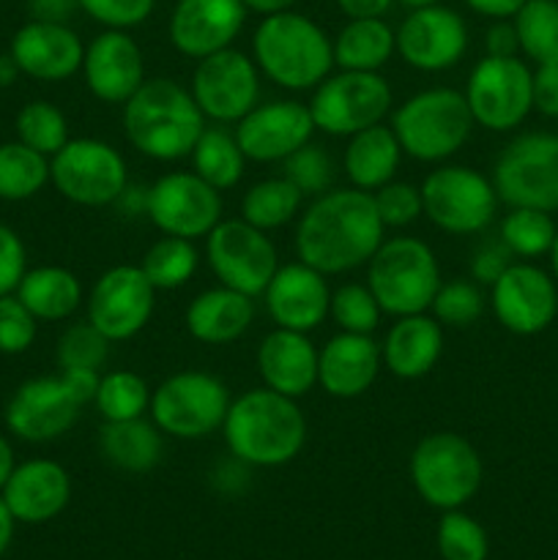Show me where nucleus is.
<instances>
[{"instance_id": "44", "label": "nucleus", "mask_w": 558, "mask_h": 560, "mask_svg": "<svg viewBox=\"0 0 558 560\" xmlns=\"http://www.w3.org/2000/svg\"><path fill=\"white\" fill-rule=\"evenodd\" d=\"M109 345L113 342L93 323H74L58 337V348H55L58 366L60 370L102 372V366L109 359Z\"/></svg>"}, {"instance_id": "45", "label": "nucleus", "mask_w": 558, "mask_h": 560, "mask_svg": "<svg viewBox=\"0 0 558 560\" xmlns=\"http://www.w3.org/2000/svg\"><path fill=\"white\" fill-rule=\"evenodd\" d=\"M328 315L334 317L339 331L372 334L377 326H381L383 310L367 284L350 282V284H342L339 290H334Z\"/></svg>"}, {"instance_id": "57", "label": "nucleus", "mask_w": 558, "mask_h": 560, "mask_svg": "<svg viewBox=\"0 0 558 560\" xmlns=\"http://www.w3.org/2000/svg\"><path fill=\"white\" fill-rule=\"evenodd\" d=\"M523 3L525 0H465L470 11L490 16V20H509V16H514L523 9Z\"/></svg>"}, {"instance_id": "30", "label": "nucleus", "mask_w": 558, "mask_h": 560, "mask_svg": "<svg viewBox=\"0 0 558 560\" xmlns=\"http://www.w3.org/2000/svg\"><path fill=\"white\" fill-rule=\"evenodd\" d=\"M186 331L202 345H230L255 323V299L233 288L202 290L186 306Z\"/></svg>"}, {"instance_id": "25", "label": "nucleus", "mask_w": 558, "mask_h": 560, "mask_svg": "<svg viewBox=\"0 0 558 560\" xmlns=\"http://www.w3.org/2000/svg\"><path fill=\"white\" fill-rule=\"evenodd\" d=\"M22 74L42 82H63L82 69V38L63 22L31 20L14 33L9 47Z\"/></svg>"}, {"instance_id": "1", "label": "nucleus", "mask_w": 558, "mask_h": 560, "mask_svg": "<svg viewBox=\"0 0 558 560\" xmlns=\"http://www.w3.org/2000/svg\"><path fill=\"white\" fill-rule=\"evenodd\" d=\"M386 224L377 217L372 191L328 189L301 213L295 228L299 260L323 277L367 266L383 244Z\"/></svg>"}, {"instance_id": "7", "label": "nucleus", "mask_w": 558, "mask_h": 560, "mask_svg": "<svg viewBox=\"0 0 558 560\" xmlns=\"http://www.w3.org/2000/svg\"><path fill=\"white\" fill-rule=\"evenodd\" d=\"M410 481L427 506L441 512L460 509L479 492L481 457L468 438L457 432H430L410 454Z\"/></svg>"}, {"instance_id": "5", "label": "nucleus", "mask_w": 558, "mask_h": 560, "mask_svg": "<svg viewBox=\"0 0 558 560\" xmlns=\"http://www.w3.org/2000/svg\"><path fill=\"white\" fill-rule=\"evenodd\" d=\"M367 288L381 304L383 315H421L430 310L441 288L435 252L427 241L414 235L383 241L367 262Z\"/></svg>"}, {"instance_id": "3", "label": "nucleus", "mask_w": 558, "mask_h": 560, "mask_svg": "<svg viewBox=\"0 0 558 560\" xmlns=\"http://www.w3.org/2000/svg\"><path fill=\"white\" fill-rule=\"evenodd\" d=\"M206 131V115L189 88L167 77H153L124 104V135L131 148L153 162L191 156Z\"/></svg>"}, {"instance_id": "49", "label": "nucleus", "mask_w": 558, "mask_h": 560, "mask_svg": "<svg viewBox=\"0 0 558 560\" xmlns=\"http://www.w3.org/2000/svg\"><path fill=\"white\" fill-rule=\"evenodd\" d=\"M38 320L14 293L0 295V353L20 355L36 342Z\"/></svg>"}, {"instance_id": "22", "label": "nucleus", "mask_w": 558, "mask_h": 560, "mask_svg": "<svg viewBox=\"0 0 558 560\" xmlns=\"http://www.w3.org/2000/svg\"><path fill=\"white\" fill-rule=\"evenodd\" d=\"M244 0H175L170 14V44L184 58L202 60L233 47L246 22Z\"/></svg>"}, {"instance_id": "48", "label": "nucleus", "mask_w": 558, "mask_h": 560, "mask_svg": "<svg viewBox=\"0 0 558 560\" xmlns=\"http://www.w3.org/2000/svg\"><path fill=\"white\" fill-rule=\"evenodd\" d=\"M375 200L377 217L386 228H408L416 219L425 217V206H421V189L405 180H388L386 186L372 191Z\"/></svg>"}, {"instance_id": "32", "label": "nucleus", "mask_w": 558, "mask_h": 560, "mask_svg": "<svg viewBox=\"0 0 558 560\" xmlns=\"http://www.w3.org/2000/svg\"><path fill=\"white\" fill-rule=\"evenodd\" d=\"M98 452L124 474H148L162 463L164 438L153 421H104L98 430Z\"/></svg>"}, {"instance_id": "6", "label": "nucleus", "mask_w": 558, "mask_h": 560, "mask_svg": "<svg viewBox=\"0 0 558 560\" xmlns=\"http://www.w3.org/2000/svg\"><path fill=\"white\" fill-rule=\"evenodd\" d=\"M474 129L465 93L430 88L405 98L392 113V131L403 153L416 162H443L468 142Z\"/></svg>"}, {"instance_id": "42", "label": "nucleus", "mask_w": 558, "mask_h": 560, "mask_svg": "<svg viewBox=\"0 0 558 560\" xmlns=\"http://www.w3.org/2000/svg\"><path fill=\"white\" fill-rule=\"evenodd\" d=\"M558 228L553 224L550 213L536 211V208H512L501 219V244L518 257H539L547 255L556 241Z\"/></svg>"}, {"instance_id": "39", "label": "nucleus", "mask_w": 558, "mask_h": 560, "mask_svg": "<svg viewBox=\"0 0 558 560\" xmlns=\"http://www.w3.org/2000/svg\"><path fill=\"white\" fill-rule=\"evenodd\" d=\"M93 405L104 421L142 419L151 408V388L146 377L131 370L104 372Z\"/></svg>"}, {"instance_id": "13", "label": "nucleus", "mask_w": 558, "mask_h": 560, "mask_svg": "<svg viewBox=\"0 0 558 560\" xmlns=\"http://www.w3.org/2000/svg\"><path fill=\"white\" fill-rule=\"evenodd\" d=\"M206 260L219 284L239 293H266L279 268V255L266 230H257L246 219H222L206 235Z\"/></svg>"}, {"instance_id": "59", "label": "nucleus", "mask_w": 558, "mask_h": 560, "mask_svg": "<svg viewBox=\"0 0 558 560\" xmlns=\"http://www.w3.org/2000/svg\"><path fill=\"white\" fill-rule=\"evenodd\" d=\"M14 514L9 512V506H5L3 495H0V556H3L5 550H9L11 539H14Z\"/></svg>"}, {"instance_id": "53", "label": "nucleus", "mask_w": 558, "mask_h": 560, "mask_svg": "<svg viewBox=\"0 0 558 560\" xmlns=\"http://www.w3.org/2000/svg\"><path fill=\"white\" fill-rule=\"evenodd\" d=\"M534 107L558 118V63H545L534 71Z\"/></svg>"}, {"instance_id": "26", "label": "nucleus", "mask_w": 558, "mask_h": 560, "mask_svg": "<svg viewBox=\"0 0 558 560\" xmlns=\"http://www.w3.org/2000/svg\"><path fill=\"white\" fill-rule=\"evenodd\" d=\"M16 523L42 525L58 517L71 501L69 470L55 459H27L11 470L0 490Z\"/></svg>"}, {"instance_id": "38", "label": "nucleus", "mask_w": 558, "mask_h": 560, "mask_svg": "<svg viewBox=\"0 0 558 560\" xmlns=\"http://www.w3.org/2000/svg\"><path fill=\"white\" fill-rule=\"evenodd\" d=\"M200 266L195 244L189 238L178 235H162L156 244H151L142 255L140 268L148 277V282L156 290H178L195 277Z\"/></svg>"}, {"instance_id": "33", "label": "nucleus", "mask_w": 558, "mask_h": 560, "mask_svg": "<svg viewBox=\"0 0 558 560\" xmlns=\"http://www.w3.org/2000/svg\"><path fill=\"white\" fill-rule=\"evenodd\" d=\"M14 295L36 320L58 323L82 306V282L63 266H38L25 271Z\"/></svg>"}, {"instance_id": "11", "label": "nucleus", "mask_w": 558, "mask_h": 560, "mask_svg": "<svg viewBox=\"0 0 558 560\" xmlns=\"http://www.w3.org/2000/svg\"><path fill=\"white\" fill-rule=\"evenodd\" d=\"M492 186L512 208L558 211V137L531 131L509 142L492 167Z\"/></svg>"}, {"instance_id": "46", "label": "nucleus", "mask_w": 558, "mask_h": 560, "mask_svg": "<svg viewBox=\"0 0 558 560\" xmlns=\"http://www.w3.org/2000/svg\"><path fill=\"white\" fill-rule=\"evenodd\" d=\"M430 310L441 326L468 328L485 312V295L470 279H452V282H441Z\"/></svg>"}, {"instance_id": "47", "label": "nucleus", "mask_w": 558, "mask_h": 560, "mask_svg": "<svg viewBox=\"0 0 558 560\" xmlns=\"http://www.w3.org/2000/svg\"><path fill=\"white\" fill-rule=\"evenodd\" d=\"M284 178L295 186L304 197H321L332 189L334 164L332 156L321 145H301L299 151L284 159Z\"/></svg>"}, {"instance_id": "15", "label": "nucleus", "mask_w": 558, "mask_h": 560, "mask_svg": "<svg viewBox=\"0 0 558 560\" xmlns=\"http://www.w3.org/2000/svg\"><path fill=\"white\" fill-rule=\"evenodd\" d=\"M146 217L164 235L206 238L222 222V197L195 170H175L148 186Z\"/></svg>"}, {"instance_id": "58", "label": "nucleus", "mask_w": 558, "mask_h": 560, "mask_svg": "<svg viewBox=\"0 0 558 560\" xmlns=\"http://www.w3.org/2000/svg\"><path fill=\"white\" fill-rule=\"evenodd\" d=\"M246 11H255L260 16L279 14V11H290L295 5V0H244Z\"/></svg>"}, {"instance_id": "52", "label": "nucleus", "mask_w": 558, "mask_h": 560, "mask_svg": "<svg viewBox=\"0 0 558 560\" xmlns=\"http://www.w3.org/2000/svg\"><path fill=\"white\" fill-rule=\"evenodd\" d=\"M509 255H512V252L501 244V238H498V244H481L479 249L474 252V257H470V277L479 284H490L492 288V282L512 266V262H509Z\"/></svg>"}, {"instance_id": "43", "label": "nucleus", "mask_w": 558, "mask_h": 560, "mask_svg": "<svg viewBox=\"0 0 558 560\" xmlns=\"http://www.w3.org/2000/svg\"><path fill=\"white\" fill-rule=\"evenodd\" d=\"M438 552L443 560H487L490 541L474 517L460 509H449L438 523Z\"/></svg>"}, {"instance_id": "21", "label": "nucleus", "mask_w": 558, "mask_h": 560, "mask_svg": "<svg viewBox=\"0 0 558 560\" xmlns=\"http://www.w3.org/2000/svg\"><path fill=\"white\" fill-rule=\"evenodd\" d=\"M492 312L507 331L534 337L558 315V290L550 273L531 262H512L492 282Z\"/></svg>"}, {"instance_id": "19", "label": "nucleus", "mask_w": 558, "mask_h": 560, "mask_svg": "<svg viewBox=\"0 0 558 560\" xmlns=\"http://www.w3.org/2000/svg\"><path fill=\"white\" fill-rule=\"evenodd\" d=\"M394 36L399 58L419 71L452 69L468 49V25L457 11L443 3L410 9Z\"/></svg>"}, {"instance_id": "37", "label": "nucleus", "mask_w": 558, "mask_h": 560, "mask_svg": "<svg viewBox=\"0 0 558 560\" xmlns=\"http://www.w3.org/2000/svg\"><path fill=\"white\" fill-rule=\"evenodd\" d=\"M304 195L288 178H266L249 186L241 200V219L255 224L257 230H279L299 217Z\"/></svg>"}, {"instance_id": "56", "label": "nucleus", "mask_w": 558, "mask_h": 560, "mask_svg": "<svg viewBox=\"0 0 558 560\" xmlns=\"http://www.w3.org/2000/svg\"><path fill=\"white\" fill-rule=\"evenodd\" d=\"M334 3L348 20H370L386 14L394 0H334Z\"/></svg>"}, {"instance_id": "63", "label": "nucleus", "mask_w": 558, "mask_h": 560, "mask_svg": "<svg viewBox=\"0 0 558 560\" xmlns=\"http://www.w3.org/2000/svg\"><path fill=\"white\" fill-rule=\"evenodd\" d=\"M550 262H553V273H556V279H558V233H556V241H553V246H550Z\"/></svg>"}, {"instance_id": "60", "label": "nucleus", "mask_w": 558, "mask_h": 560, "mask_svg": "<svg viewBox=\"0 0 558 560\" xmlns=\"http://www.w3.org/2000/svg\"><path fill=\"white\" fill-rule=\"evenodd\" d=\"M14 468H16L14 448H11V443L5 441V435H0V490L5 487V481H9L11 470Z\"/></svg>"}, {"instance_id": "10", "label": "nucleus", "mask_w": 558, "mask_h": 560, "mask_svg": "<svg viewBox=\"0 0 558 560\" xmlns=\"http://www.w3.org/2000/svg\"><path fill=\"white\" fill-rule=\"evenodd\" d=\"M419 189L425 217L449 235L485 233L496 219V186L465 164H443L432 170Z\"/></svg>"}, {"instance_id": "29", "label": "nucleus", "mask_w": 558, "mask_h": 560, "mask_svg": "<svg viewBox=\"0 0 558 560\" xmlns=\"http://www.w3.org/2000/svg\"><path fill=\"white\" fill-rule=\"evenodd\" d=\"M441 353L443 326L427 312L397 317L381 342L383 366L399 381H419L430 375Z\"/></svg>"}, {"instance_id": "36", "label": "nucleus", "mask_w": 558, "mask_h": 560, "mask_svg": "<svg viewBox=\"0 0 558 560\" xmlns=\"http://www.w3.org/2000/svg\"><path fill=\"white\" fill-rule=\"evenodd\" d=\"M49 184V156L25 142H0V200L22 202Z\"/></svg>"}, {"instance_id": "16", "label": "nucleus", "mask_w": 558, "mask_h": 560, "mask_svg": "<svg viewBox=\"0 0 558 560\" xmlns=\"http://www.w3.org/2000/svg\"><path fill=\"white\" fill-rule=\"evenodd\" d=\"M191 96L202 115L217 124H239L260 98V69L241 49H222L197 60L191 74Z\"/></svg>"}, {"instance_id": "2", "label": "nucleus", "mask_w": 558, "mask_h": 560, "mask_svg": "<svg viewBox=\"0 0 558 560\" xmlns=\"http://www.w3.org/2000/svg\"><path fill=\"white\" fill-rule=\"evenodd\" d=\"M222 435L235 463L279 468L293 463L304 448L306 419L295 399L263 386L230 402Z\"/></svg>"}, {"instance_id": "31", "label": "nucleus", "mask_w": 558, "mask_h": 560, "mask_svg": "<svg viewBox=\"0 0 558 560\" xmlns=\"http://www.w3.org/2000/svg\"><path fill=\"white\" fill-rule=\"evenodd\" d=\"M399 159H403V148L394 137L392 126L375 124L350 135L342 164L350 186L361 191H375L394 180Z\"/></svg>"}, {"instance_id": "18", "label": "nucleus", "mask_w": 558, "mask_h": 560, "mask_svg": "<svg viewBox=\"0 0 558 560\" xmlns=\"http://www.w3.org/2000/svg\"><path fill=\"white\" fill-rule=\"evenodd\" d=\"M85 405L74 397L63 375L31 377L11 394L5 405V427L27 443H49L66 435Z\"/></svg>"}, {"instance_id": "40", "label": "nucleus", "mask_w": 558, "mask_h": 560, "mask_svg": "<svg viewBox=\"0 0 558 560\" xmlns=\"http://www.w3.org/2000/svg\"><path fill=\"white\" fill-rule=\"evenodd\" d=\"M512 20L520 49L531 60L558 63V0H525Z\"/></svg>"}, {"instance_id": "12", "label": "nucleus", "mask_w": 558, "mask_h": 560, "mask_svg": "<svg viewBox=\"0 0 558 560\" xmlns=\"http://www.w3.org/2000/svg\"><path fill=\"white\" fill-rule=\"evenodd\" d=\"M392 88L377 71H339L315 88L310 102L315 129L332 137H350L383 124L392 113Z\"/></svg>"}, {"instance_id": "41", "label": "nucleus", "mask_w": 558, "mask_h": 560, "mask_svg": "<svg viewBox=\"0 0 558 560\" xmlns=\"http://www.w3.org/2000/svg\"><path fill=\"white\" fill-rule=\"evenodd\" d=\"M14 129H16V140L25 142L27 148H33V151L44 153V156L49 159H53L55 153L71 140L66 115L60 113L55 104L44 102V98L27 102L25 107L16 113Z\"/></svg>"}, {"instance_id": "24", "label": "nucleus", "mask_w": 558, "mask_h": 560, "mask_svg": "<svg viewBox=\"0 0 558 560\" xmlns=\"http://www.w3.org/2000/svg\"><path fill=\"white\" fill-rule=\"evenodd\" d=\"M263 299L277 328L310 334L328 317L332 290L321 271L299 260L277 268Z\"/></svg>"}, {"instance_id": "55", "label": "nucleus", "mask_w": 558, "mask_h": 560, "mask_svg": "<svg viewBox=\"0 0 558 560\" xmlns=\"http://www.w3.org/2000/svg\"><path fill=\"white\" fill-rule=\"evenodd\" d=\"M31 9V20L42 22H69L71 14L80 9V0H31L27 3Z\"/></svg>"}, {"instance_id": "4", "label": "nucleus", "mask_w": 558, "mask_h": 560, "mask_svg": "<svg viewBox=\"0 0 558 560\" xmlns=\"http://www.w3.org/2000/svg\"><path fill=\"white\" fill-rule=\"evenodd\" d=\"M252 58L260 74L284 91H312L334 69L328 33L293 9L263 16L252 36Z\"/></svg>"}, {"instance_id": "9", "label": "nucleus", "mask_w": 558, "mask_h": 560, "mask_svg": "<svg viewBox=\"0 0 558 560\" xmlns=\"http://www.w3.org/2000/svg\"><path fill=\"white\" fill-rule=\"evenodd\" d=\"M49 180L69 202L82 208L115 206L129 186L120 151L96 137L69 140L49 159Z\"/></svg>"}, {"instance_id": "14", "label": "nucleus", "mask_w": 558, "mask_h": 560, "mask_svg": "<svg viewBox=\"0 0 558 560\" xmlns=\"http://www.w3.org/2000/svg\"><path fill=\"white\" fill-rule=\"evenodd\" d=\"M463 93L474 124L490 131H509L523 124L534 107V74L518 55H485L470 71Z\"/></svg>"}, {"instance_id": "28", "label": "nucleus", "mask_w": 558, "mask_h": 560, "mask_svg": "<svg viewBox=\"0 0 558 560\" xmlns=\"http://www.w3.org/2000/svg\"><path fill=\"white\" fill-rule=\"evenodd\" d=\"M257 372L266 388L299 399L317 386V348L306 334L274 328L257 345Z\"/></svg>"}, {"instance_id": "17", "label": "nucleus", "mask_w": 558, "mask_h": 560, "mask_svg": "<svg viewBox=\"0 0 558 560\" xmlns=\"http://www.w3.org/2000/svg\"><path fill=\"white\" fill-rule=\"evenodd\" d=\"M88 323L109 342H126L151 323L156 310V288L140 266H113L93 282L85 301Z\"/></svg>"}, {"instance_id": "34", "label": "nucleus", "mask_w": 558, "mask_h": 560, "mask_svg": "<svg viewBox=\"0 0 558 560\" xmlns=\"http://www.w3.org/2000/svg\"><path fill=\"white\" fill-rule=\"evenodd\" d=\"M334 47V66L342 71H381L397 52V36L383 16L348 20Z\"/></svg>"}, {"instance_id": "62", "label": "nucleus", "mask_w": 558, "mask_h": 560, "mask_svg": "<svg viewBox=\"0 0 558 560\" xmlns=\"http://www.w3.org/2000/svg\"><path fill=\"white\" fill-rule=\"evenodd\" d=\"M399 3L408 5V9H425V5H435L441 0H399Z\"/></svg>"}, {"instance_id": "61", "label": "nucleus", "mask_w": 558, "mask_h": 560, "mask_svg": "<svg viewBox=\"0 0 558 560\" xmlns=\"http://www.w3.org/2000/svg\"><path fill=\"white\" fill-rule=\"evenodd\" d=\"M20 66L14 63V58H11V52L0 55V88H9L14 85V80L20 77Z\"/></svg>"}, {"instance_id": "54", "label": "nucleus", "mask_w": 558, "mask_h": 560, "mask_svg": "<svg viewBox=\"0 0 558 560\" xmlns=\"http://www.w3.org/2000/svg\"><path fill=\"white\" fill-rule=\"evenodd\" d=\"M485 49L487 55H496V58H514V55L520 52L514 22L496 20V25H492L485 36Z\"/></svg>"}, {"instance_id": "51", "label": "nucleus", "mask_w": 558, "mask_h": 560, "mask_svg": "<svg viewBox=\"0 0 558 560\" xmlns=\"http://www.w3.org/2000/svg\"><path fill=\"white\" fill-rule=\"evenodd\" d=\"M27 271V252L20 235L0 224V295L14 293Z\"/></svg>"}, {"instance_id": "27", "label": "nucleus", "mask_w": 558, "mask_h": 560, "mask_svg": "<svg viewBox=\"0 0 558 560\" xmlns=\"http://www.w3.org/2000/svg\"><path fill=\"white\" fill-rule=\"evenodd\" d=\"M383 366L381 345L372 334L339 331L317 350V386L337 399L367 394Z\"/></svg>"}, {"instance_id": "8", "label": "nucleus", "mask_w": 558, "mask_h": 560, "mask_svg": "<svg viewBox=\"0 0 558 560\" xmlns=\"http://www.w3.org/2000/svg\"><path fill=\"white\" fill-rule=\"evenodd\" d=\"M230 392L211 372L186 370L164 377L151 392V421L162 435L178 441H202L222 430L230 408Z\"/></svg>"}, {"instance_id": "20", "label": "nucleus", "mask_w": 558, "mask_h": 560, "mask_svg": "<svg viewBox=\"0 0 558 560\" xmlns=\"http://www.w3.org/2000/svg\"><path fill=\"white\" fill-rule=\"evenodd\" d=\"M235 140L244 151L246 162L271 164L284 162L293 151L312 142L315 120H312L310 104L282 98L252 107L235 126Z\"/></svg>"}, {"instance_id": "35", "label": "nucleus", "mask_w": 558, "mask_h": 560, "mask_svg": "<svg viewBox=\"0 0 558 560\" xmlns=\"http://www.w3.org/2000/svg\"><path fill=\"white\" fill-rule=\"evenodd\" d=\"M191 167L213 189L228 191L244 178L246 156L235 135H230L224 126H206L191 151Z\"/></svg>"}, {"instance_id": "50", "label": "nucleus", "mask_w": 558, "mask_h": 560, "mask_svg": "<svg viewBox=\"0 0 558 560\" xmlns=\"http://www.w3.org/2000/svg\"><path fill=\"white\" fill-rule=\"evenodd\" d=\"M80 9L98 25L131 31L153 14L156 0H80Z\"/></svg>"}, {"instance_id": "23", "label": "nucleus", "mask_w": 558, "mask_h": 560, "mask_svg": "<svg viewBox=\"0 0 558 560\" xmlns=\"http://www.w3.org/2000/svg\"><path fill=\"white\" fill-rule=\"evenodd\" d=\"M80 71L88 91L104 104H126L148 80L140 44L129 36V31L113 27H104L88 44Z\"/></svg>"}]
</instances>
